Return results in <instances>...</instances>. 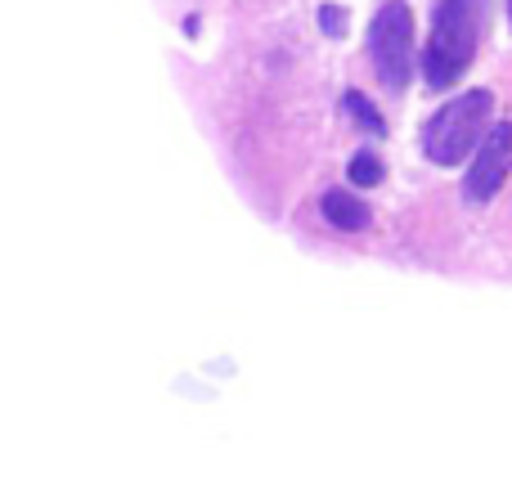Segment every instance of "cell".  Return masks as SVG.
Returning <instances> with one entry per match:
<instances>
[{
  "instance_id": "6da1fadb",
  "label": "cell",
  "mask_w": 512,
  "mask_h": 494,
  "mask_svg": "<svg viewBox=\"0 0 512 494\" xmlns=\"http://www.w3.org/2000/svg\"><path fill=\"white\" fill-rule=\"evenodd\" d=\"M490 23V0H441L432 18V41L423 54V77L432 90H450L477 59V45Z\"/></svg>"
},
{
  "instance_id": "7a4b0ae2",
  "label": "cell",
  "mask_w": 512,
  "mask_h": 494,
  "mask_svg": "<svg viewBox=\"0 0 512 494\" xmlns=\"http://www.w3.org/2000/svg\"><path fill=\"white\" fill-rule=\"evenodd\" d=\"M495 113V95L490 90H468L459 99H445L423 126V149L436 167H459L477 140L486 135V122Z\"/></svg>"
},
{
  "instance_id": "3957f363",
  "label": "cell",
  "mask_w": 512,
  "mask_h": 494,
  "mask_svg": "<svg viewBox=\"0 0 512 494\" xmlns=\"http://www.w3.org/2000/svg\"><path fill=\"white\" fill-rule=\"evenodd\" d=\"M369 54H373V68H378L382 86H391V90L409 86V77H414V14H409L405 0H387L373 14Z\"/></svg>"
},
{
  "instance_id": "277c9868",
  "label": "cell",
  "mask_w": 512,
  "mask_h": 494,
  "mask_svg": "<svg viewBox=\"0 0 512 494\" xmlns=\"http://www.w3.org/2000/svg\"><path fill=\"white\" fill-rule=\"evenodd\" d=\"M508 162H512V126L495 122L477 140V158H472V171H468V180H463V198L486 207L490 198L499 194V185H504Z\"/></svg>"
},
{
  "instance_id": "5b68a950",
  "label": "cell",
  "mask_w": 512,
  "mask_h": 494,
  "mask_svg": "<svg viewBox=\"0 0 512 494\" xmlns=\"http://www.w3.org/2000/svg\"><path fill=\"white\" fill-rule=\"evenodd\" d=\"M324 216H328V225H337V230H346V234L369 230V207H364L360 198L342 194V189H328L324 194Z\"/></svg>"
},
{
  "instance_id": "8992f818",
  "label": "cell",
  "mask_w": 512,
  "mask_h": 494,
  "mask_svg": "<svg viewBox=\"0 0 512 494\" xmlns=\"http://www.w3.org/2000/svg\"><path fill=\"white\" fill-rule=\"evenodd\" d=\"M346 113H351L355 122H360L364 131H373V135H382V131H387V122H382V113L369 104V99L360 95V90H346Z\"/></svg>"
},
{
  "instance_id": "52a82bcc",
  "label": "cell",
  "mask_w": 512,
  "mask_h": 494,
  "mask_svg": "<svg viewBox=\"0 0 512 494\" xmlns=\"http://www.w3.org/2000/svg\"><path fill=\"white\" fill-rule=\"evenodd\" d=\"M378 180H382V162L373 158L369 149L355 153L351 158V185H378Z\"/></svg>"
},
{
  "instance_id": "ba28073f",
  "label": "cell",
  "mask_w": 512,
  "mask_h": 494,
  "mask_svg": "<svg viewBox=\"0 0 512 494\" xmlns=\"http://www.w3.org/2000/svg\"><path fill=\"white\" fill-rule=\"evenodd\" d=\"M319 23H324V32H328V36H346V9L324 5V9H319Z\"/></svg>"
},
{
  "instance_id": "9c48e42d",
  "label": "cell",
  "mask_w": 512,
  "mask_h": 494,
  "mask_svg": "<svg viewBox=\"0 0 512 494\" xmlns=\"http://www.w3.org/2000/svg\"><path fill=\"white\" fill-rule=\"evenodd\" d=\"M508 14H512V0H508Z\"/></svg>"
}]
</instances>
